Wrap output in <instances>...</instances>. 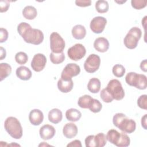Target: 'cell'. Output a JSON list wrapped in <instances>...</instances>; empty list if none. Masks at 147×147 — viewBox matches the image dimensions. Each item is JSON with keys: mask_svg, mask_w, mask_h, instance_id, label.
<instances>
[{"mask_svg": "<svg viewBox=\"0 0 147 147\" xmlns=\"http://www.w3.org/2000/svg\"><path fill=\"white\" fill-rule=\"evenodd\" d=\"M17 31L27 43L39 45L43 41L44 34L39 29L32 28L29 24L25 22L18 24Z\"/></svg>", "mask_w": 147, "mask_h": 147, "instance_id": "1", "label": "cell"}, {"mask_svg": "<svg viewBox=\"0 0 147 147\" xmlns=\"http://www.w3.org/2000/svg\"><path fill=\"white\" fill-rule=\"evenodd\" d=\"M7 133L14 139H20L22 136V127L20 122L14 117H7L4 123Z\"/></svg>", "mask_w": 147, "mask_h": 147, "instance_id": "2", "label": "cell"}, {"mask_svg": "<svg viewBox=\"0 0 147 147\" xmlns=\"http://www.w3.org/2000/svg\"><path fill=\"white\" fill-rule=\"evenodd\" d=\"M142 35L141 30L137 27L131 28L125 36L123 42L125 46L130 49L136 48Z\"/></svg>", "mask_w": 147, "mask_h": 147, "instance_id": "3", "label": "cell"}, {"mask_svg": "<svg viewBox=\"0 0 147 147\" xmlns=\"http://www.w3.org/2000/svg\"><path fill=\"white\" fill-rule=\"evenodd\" d=\"M106 89L114 99L119 100L125 96V91L121 82L117 79L110 80L107 85Z\"/></svg>", "mask_w": 147, "mask_h": 147, "instance_id": "4", "label": "cell"}, {"mask_svg": "<svg viewBox=\"0 0 147 147\" xmlns=\"http://www.w3.org/2000/svg\"><path fill=\"white\" fill-rule=\"evenodd\" d=\"M50 48L52 52H62L65 48V41L57 32H52L50 35Z\"/></svg>", "mask_w": 147, "mask_h": 147, "instance_id": "5", "label": "cell"}, {"mask_svg": "<svg viewBox=\"0 0 147 147\" xmlns=\"http://www.w3.org/2000/svg\"><path fill=\"white\" fill-rule=\"evenodd\" d=\"M100 64V57L96 54H91L84 61V68L88 73H94L99 69Z\"/></svg>", "mask_w": 147, "mask_h": 147, "instance_id": "6", "label": "cell"}, {"mask_svg": "<svg viewBox=\"0 0 147 147\" xmlns=\"http://www.w3.org/2000/svg\"><path fill=\"white\" fill-rule=\"evenodd\" d=\"M86 49L82 44H76L70 47L67 51L68 57L72 60L78 61L85 56Z\"/></svg>", "mask_w": 147, "mask_h": 147, "instance_id": "7", "label": "cell"}, {"mask_svg": "<svg viewBox=\"0 0 147 147\" xmlns=\"http://www.w3.org/2000/svg\"><path fill=\"white\" fill-rule=\"evenodd\" d=\"M80 72V67L75 63H69L63 69L61 78L65 79H70L72 77L76 76Z\"/></svg>", "mask_w": 147, "mask_h": 147, "instance_id": "8", "label": "cell"}, {"mask_svg": "<svg viewBox=\"0 0 147 147\" xmlns=\"http://www.w3.org/2000/svg\"><path fill=\"white\" fill-rule=\"evenodd\" d=\"M107 24V20L102 16L95 17L90 22V27L94 33L99 34L102 33L105 29Z\"/></svg>", "mask_w": 147, "mask_h": 147, "instance_id": "9", "label": "cell"}, {"mask_svg": "<svg viewBox=\"0 0 147 147\" xmlns=\"http://www.w3.org/2000/svg\"><path fill=\"white\" fill-rule=\"evenodd\" d=\"M47 58L42 53H37L34 55L31 61V67L36 72L41 71L45 67Z\"/></svg>", "mask_w": 147, "mask_h": 147, "instance_id": "10", "label": "cell"}, {"mask_svg": "<svg viewBox=\"0 0 147 147\" xmlns=\"http://www.w3.org/2000/svg\"><path fill=\"white\" fill-rule=\"evenodd\" d=\"M118 128L125 133H132L136 128V122L131 119H129L127 117H125L119 124Z\"/></svg>", "mask_w": 147, "mask_h": 147, "instance_id": "11", "label": "cell"}, {"mask_svg": "<svg viewBox=\"0 0 147 147\" xmlns=\"http://www.w3.org/2000/svg\"><path fill=\"white\" fill-rule=\"evenodd\" d=\"M56 133L55 127L50 125H43L39 130L40 136L44 140H48L53 137Z\"/></svg>", "mask_w": 147, "mask_h": 147, "instance_id": "12", "label": "cell"}, {"mask_svg": "<svg viewBox=\"0 0 147 147\" xmlns=\"http://www.w3.org/2000/svg\"><path fill=\"white\" fill-rule=\"evenodd\" d=\"M29 119L32 125L38 126L42 122L44 114L41 110L38 109H33L29 113Z\"/></svg>", "mask_w": 147, "mask_h": 147, "instance_id": "13", "label": "cell"}, {"mask_svg": "<svg viewBox=\"0 0 147 147\" xmlns=\"http://www.w3.org/2000/svg\"><path fill=\"white\" fill-rule=\"evenodd\" d=\"M74 86V83L72 79H65L60 78L57 82V88L63 93H67L71 91Z\"/></svg>", "mask_w": 147, "mask_h": 147, "instance_id": "14", "label": "cell"}, {"mask_svg": "<svg viewBox=\"0 0 147 147\" xmlns=\"http://www.w3.org/2000/svg\"><path fill=\"white\" fill-rule=\"evenodd\" d=\"M94 48L99 52H105L109 48V42L105 37H98L94 41Z\"/></svg>", "mask_w": 147, "mask_h": 147, "instance_id": "15", "label": "cell"}, {"mask_svg": "<svg viewBox=\"0 0 147 147\" xmlns=\"http://www.w3.org/2000/svg\"><path fill=\"white\" fill-rule=\"evenodd\" d=\"M63 133L66 138H72L77 135L78 127L74 123H67L63 127Z\"/></svg>", "mask_w": 147, "mask_h": 147, "instance_id": "16", "label": "cell"}, {"mask_svg": "<svg viewBox=\"0 0 147 147\" xmlns=\"http://www.w3.org/2000/svg\"><path fill=\"white\" fill-rule=\"evenodd\" d=\"M16 74L17 76L21 80H28L32 77V72L25 66H20L16 69Z\"/></svg>", "mask_w": 147, "mask_h": 147, "instance_id": "17", "label": "cell"}, {"mask_svg": "<svg viewBox=\"0 0 147 147\" xmlns=\"http://www.w3.org/2000/svg\"><path fill=\"white\" fill-rule=\"evenodd\" d=\"M49 121L55 124H57L61 122L63 118V114L61 110L58 109H53L48 113Z\"/></svg>", "mask_w": 147, "mask_h": 147, "instance_id": "18", "label": "cell"}, {"mask_svg": "<svg viewBox=\"0 0 147 147\" xmlns=\"http://www.w3.org/2000/svg\"><path fill=\"white\" fill-rule=\"evenodd\" d=\"M72 35L77 40H82L84 38L86 34V30L84 26L82 25H76L72 29Z\"/></svg>", "mask_w": 147, "mask_h": 147, "instance_id": "19", "label": "cell"}, {"mask_svg": "<svg viewBox=\"0 0 147 147\" xmlns=\"http://www.w3.org/2000/svg\"><path fill=\"white\" fill-rule=\"evenodd\" d=\"M65 117L68 121L76 122L80 119L82 117V113L79 110L71 108L66 111Z\"/></svg>", "mask_w": 147, "mask_h": 147, "instance_id": "20", "label": "cell"}, {"mask_svg": "<svg viewBox=\"0 0 147 147\" xmlns=\"http://www.w3.org/2000/svg\"><path fill=\"white\" fill-rule=\"evenodd\" d=\"M101 83L98 78H92L90 79L87 84V88L92 93H98L100 89Z\"/></svg>", "mask_w": 147, "mask_h": 147, "instance_id": "21", "label": "cell"}, {"mask_svg": "<svg viewBox=\"0 0 147 147\" xmlns=\"http://www.w3.org/2000/svg\"><path fill=\"white\" fill-rule=\"evenodd\" d=\"M22 15L26 19L32 20L36 17L37 11L34 6H26L22 10Z\"/></svg>", "mask_w": 147, "mask_h": 147, "instance_id": "22", "label": "cell"}, {"mask_svg": "<svg viewBox=\"0 0 147 147\" xmlns=\"http://www.w3.org/2000/svg\"><path fill=\"white\" fill-rule=\"evenodd\" d=\"M106 136L107 140L110 143L116 145L121 136V133H119L115 129H110L108 131Z\"/></svg>", "mask_w": 147, "mask_h": 147, "instance_id": "23", "label": "cell"}, {"mask_svg": "<svg viewBox=\"0 0 147 147\" xmlns=\"http://www.w3.org/2000/svg\"><path fill=\"white\" fill-rule=\"evenodd\" d=\"M93 98L89 95L80 96L78 101L79 106L82 109H89Z\"/></svg>", "mask_w": 147, "mask_h": 147, "instance_id": "24", "label": "cell"}, {"mask_svg": "<svg viewBox=\"0 0 147 147\" xmlns=\"http://www.w3.org/2000/svg\"><path fill=\"white\" fill-rule=\"evenodd\" d=\"M11 72V66L6 63L0 64V81H2L4 79L10 75Z\"/></svg>", "mask_w": 147, "mask_h": 147, "instance_id": "25", "label": "cell"}, {"mask_svg": "<svg viewBox=\"0 0 147 147\" xmlns=\"http://www.w3.org/2000/svg\"><path fill=\"white\" fill-rule=\"evenodd\" d=\"M51 62L55 64H59L63 63L65 59V55L63 52L60 53L51 52L49 55Z\"/></svg>", "mask_w": 147, "mask_h": 147, "instance_id": "26", "label": "cell"}, {"mask_svg": "<svg viewBox=\"0 0 147 147\" xmlns=\"http://www.w3.org/2000/svg\"><path fill=\"white\" fill-rule=\"evenodd\" d=\"M109 6L106 1L99 0L95 3V9L99 13H105L109 10Z\"/></svg>", "mask_w": 147, "mask_h": 147, "instance_id": "27", "label": "cell"}, {"mask_svg": "<svg viewBox=\"0 0 147 147\" xmlns=\"http://www.w3.org/2000/svg\"><path fill=\"white\" fill-rule=\"evenodd\" d=\"M138 74H137L134 72H130L127 74V75H126L125 80L127 84L135 87L138 80Z\"/></svg>", "mask_w": 147, "mask_h": 147, "instance_id": "28", "label": "cell"}, {"mask_svg": "<svg viewBox=\"0 0 147 147\" xmlns=\"http://www.w3.org/2000/svg\"><path fill=\"white\" fill-rule=\"evenodd\" d=\"M96 147H103L107 143L106 136L103 133H99L95 136Z\"/></svg>", "mask_w": 147, "mask_h": 147, "instance_id": "29", "label": "cell"}, {"mask_svg": "<svg viewBox=\"0 0 147 147\" xmlns=\"http://www.w3.org/2000/svg\"><path fill=\"white\" fill-rule=\"evenodd\" d=\"M130 140L129 136L125 133H121V136L116 146L118 147H126L129 146Z\"/></svg>", "mask_w": 147, "mask_h": 147, "instance_id": "30", "label": "cell"}, {"mask_svg": "<svg viewBox=\"0 0 147 147\" xmlns=\"http://www.w3.org/2000/svg\"><path fill=\"white\" fill-rule=\"evenodd\" d=\"M146 76L143 74H138V80L135 87L140 90H145L146 88Z\"/></svg>", "mask_w": 147, "mask_h": 147, "instance_id": "31", "label": "cell"}, {"mask_svg": "<svg viewBox=\"0 0 147 147\" xmlns=\"http://www.w3.org/2000/svg\"><path fill=\"white\" fill-rule=\"evenodd\" d=\"M125 68L121 64H115L113 66L112 72L113 75L117 78L122 77L125 73Z\"/></svg>", "mask_w": 147, "mask_h": 147, "instance_id": "32", "label": "cell"}, {"mask_svg": "<svg viewBox=\"0 0 147 147\" xmlns=\"http://www.w3.org/2000/svg\"><path fill=\"white\" fill-rule=\"evenodd\" d=\"M16 61L20 65L25 64L28 60V57L26 53L24 52H19L15 55Z\"/></svg>", "mask_w": 147, "mask_h": 147, "instance_id": "33", "label": "cell"}, {"mask_svg": "<svg viewBox=\"0 0 147 147\" xmlns=\"http://www.w3.org/2000/svg\"><path fill=\"white\" fill-rule=\"evenodd\" d=\"M102 108V103L98 99L93 98L91 104L89 107L90 110L94 113H96L99 112L101 110Z\"/></svg>", "mask_w": 147, "mask_h": 147, "instance_id": "34", "label": "cell"}, {"mask_svg": "<svg viewBox=\"0 0 147 147\" xmlns=\"http://www.w3.org/2000/svg\"><path fill=\"white\" fill-rule=\"evenodd\" d=\"M100 96L102 100L106 103H110L114 99L111 95H110V94L107 91V90L106 89V88H103L101 90L100 92Z\"/></svg>", "mask_w": 147, "mask_h": 147, "instance_id": "35", "label": "cell"}, {"mask_svg": "<svg viewBox=\"0 0 147 147\" xmlns=\"http://www.w3.org/2000/svg\"><path fill=\"white\" fill-rule=\"evenodd\" d=\"M131 6L137 10H140L146 7L147 1L146 0H131Z\"/></svg>", "mask_w": 147, "mask_h": 147, "instance_id": "36", "label": "cell"}, {"mask_svg": "<svg viewBox=\"0 0 147 147\" xmlns=\"http://www.w3.org/2000/svg\"><path fill=\"white\" fill-rule=\"evenodd\" d=\"M138 106L142 109H147V95L146 94L141 95L137 100Z\"/></svg>", "mask_w": 147, "mask_h": 147, "instance_id": "37", "label": "cell"}, {"mask_svg": "<svg viewBox=\"0 0 147 147\" xmlns=\"http://www.w3.org/2000/svg\"><path fill=\"white\" fill-rule=\"evenodd\" d=\"M126 116L125 115V114H123V113H116L113 118V122L114 126H115L117 127H118L119 124L120 123V122L122 121V120L126 117Z\"/></svg>", "mask_w": 147, "mask_h": 147, "instance_id": "38", "label": "cell"}, {"mask_svg": "<svg viewBox=\"0 0 147 147\" xmlns=\"http://www.w3.org/2000/svg\"><path fill=\"white\" fill-rule=\"evenodd\" d=\"M85 145L86 147H96L95 141V136L90 135L85 139Z\"/></svg>", "mask_w": 147, "mask_h": 147, "instance_id": "39", "label": "cell"}, {"mask_svg": "<svg viewBox=\"0 0 147 147\" xmlns=\"http://www.w3.org/2000/svg\"><path fill=\"white\" fill-rule=\"evenodd\" d=\"M10 6V3L7 0H1L0 1V11L1 13L7 11Z\"/></svg>", "mask_w": 147, "mask_h": 147, "instance_id": "40", "label": "cell"}, {"mask_svg": "<svg viewBox=\"0 0 147 147\" xmlns=\"http://www.w3.org/2000/svg\"><path fill=\"white\" fill-rule=\"evenodd\" d=\"M8 38V32L7 30L3 28L0 29V42H5Z\"/></svg>", "mask_w": 147, "mask_h": 147, "instance_id": "41", "label": "cell"}, {"mask_svg": "<svg viewBox=\"0 0 147 147\" xmlns=\"http://www.w3.org/2000/svg\"><path fill=\"white\" fill-rule=\"evenodd\" d=\"M75 4L80 7H87L91 5V1L90 0H76Z\"/></svg>", "mask_w": 147, "mask_h": 147, "instance_id": "42", "label": "cell"}, {"mask_svg": "<svg viewBox=\"0 0 147 147\" xmlns=\"http://www.w3.org/2000/svg\"><path fill=\"white\" fill-rule=\"evenodd\" d=\"M67 147H82V144L80 140H75L72 141H71L70 143H69L67 145Z\"/></svg>", "mask_w": 147, "mask_h": 147, "instance_id": "43", "label": "cell"}, {"mask_svg": "<svg viewBox=\"0 0 147 147\" xmlns=\"http://www.w3.org/2000/svg\"><path fill=\"white\" fill-rule=\"evenodd\" d=\"M146 119H147V114H145L141 118V125L142 126V127L145 129L146 130L147 129V127H146Z\"/></svg>", "mask_w": 147, "mask_h": 147, "instance_id": "44", "label": "cell"}, {"mask_svg": "<svg viewBox=\"0 0 147 147\" xmlns=\"http://www.w3.org/2000/svg\"><path fill=\"white\" fill-rule=\"evenodd\" d=\"M140 68L142 71L144 72H146L147 71V63H146V59L144 60L141 62L140 64Z\"/></svg>", "mask_w": 147, "mask_h": 147, "instance_id": "45", "label": "cell"}, {"mask_svg": "<svg viewBox=\"0 0 147 147\" xmlns=\"http://www.w3.org/2000/svg\"><path fill=\"white\" fill-rule=\"evenodd\" d=\"M0 49H1V55H0V60H3V59H5L6 57V50L5 49H4L2 47H0Z\"/></svg>", "mask_w": 147, "mask_h": 147, "instance_id": "46", "label": "cell"}, {"mask_svg": "<svg viewBox=\"0 0 147 147\" xmlns=\"http://www.w3.org/2000/svg\"><path fill=\"white\" fill-rule=\"evenodd\" d=\"M126 1H115V2H117V3H125Z\"/></svg>", "mask_w": 147, "mask_h": 147, "instance_id": "47", "label": "cell"}]
</instances>
